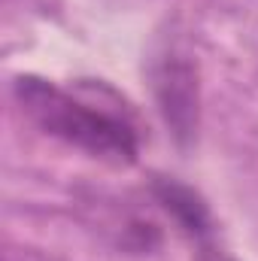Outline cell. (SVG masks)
Returning a JSON list of instances; mask_svg holds the SVG:
<instances>
[{
	"label": "cell",
	"mask_w": 258,
	"mask_h": 261,
	"mask_svg": "<svg viewBox=\"0 0 258 261\" xmlns=\"http://www.w3.org/2000/svg\"><path fill=\"white\" fill-rule=\"evenodd\" d=\"M155 97L173 137L179 143H189L197 134V103H200L197 67L189 61V55L170 52L161 58V64L155 67Z\"/></svg>",
	"instance_id": "7a4b0ae2"
},
{
	"label": "cell",
	"mask_w": 258,
	"mask_h": 261,
	"mask_svg": "<svg viewBox=\"0 0 258 261\" xmlns=\"http://www.w3.org/2000/svg\"><path fill=\"white\" fill-rule=\"evenodd\" d=\"M155 197L158 203L179 222V228L194 237V240H207L210 237V213H207V203L200 200V195H194L192 189L179 186V182H170V179H161L155 182Z\"/></svg>",
	"instance_id": "3957f363"
},
{
	"label": "cell",
	"mask_w": 258,
	"mask_h": 261,
	"mask_svg": "<svg viewBox=\"0 0 258 261\" xmlns=\"http://www.w3.org/2000/svg\"><path fill=\"white\" fill-rule=\"evenodd\" d=\"M15 100L37 128L85 149L94 158H107L116 164H131L137 158V130L119 113L79 100L70 91L37 76L15 79Z\"/></svg>",
	"instance_id": "6da1fadb"
}]
</instances>
